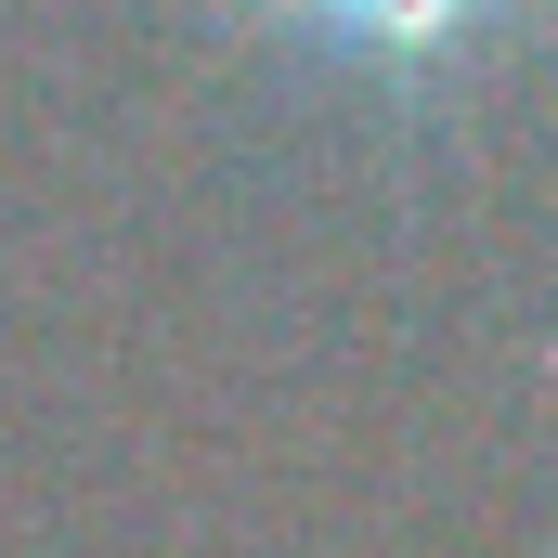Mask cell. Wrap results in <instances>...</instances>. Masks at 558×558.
<instances>
[{"mask_svg": "<svg viewBox=\"0 0 558 558\" xmlns=\"http://www.w3.org/2000/svg\"><path fill=\"white\" fill-rule=\"evenodd\" d=\"M286 13H312L338 52H377V65H441V52H468L507 0H286Z\"/></svg>", "mask_w": 558, "mask_h": 558, "instance_id": "cell-1", "label": "cell"}]
</instances>
